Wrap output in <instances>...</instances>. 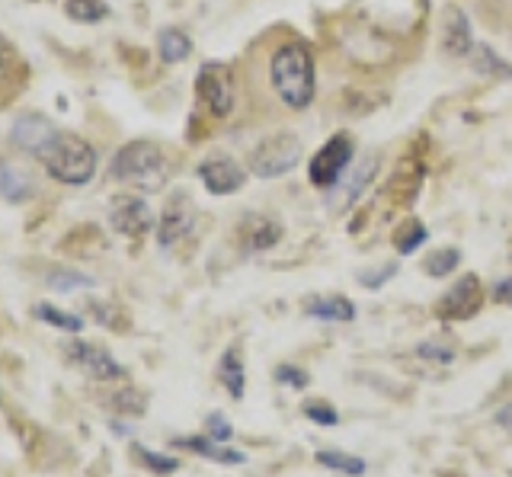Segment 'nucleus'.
<instances>
[{"mask_svg": "<svg viewBox=\"0 0 512 477\" xmlns=\"http://www.w3.org/2000/svg\"><path fill=\"white\" fill-rule=\"evenodd\" d=\"M157 52H160V61H167V65H180V61H186L192 52V39L183 33V29L167 26L164 33L157 36Z\"/></svg>", "mask_w": 512, "mask_h": 477, "instance_id": "obj_20", "label": "nucleus"}, {"mask_svg": "<svg viewBox=\"0 0 512 477\" xmlns=\"http://www.w3.org/2000/svg\"><path fill=\"white\" fill-rule=\"evenodd\" d=\"M308 311L311 317H320V321H333V324H346L356 317V305L346 298V295H324V298H314L308 301Z\"/></svg>", "mask_w": 512, "mask_h": 477, "instance_id": "obj_17", "label": "nucleus"}, {"mask_svg": "<svg viewBox=\"0 0 512 477\" xmlns=\"http://www.w3.org/2000/svg\"><path fill=\"white\" fill-rule=\"evenodd\" d=\"M493 301H500V305H509L512 308V276L496 285V289H493Z\"/></svg>", "mask_w": 512, "mask_h": 477, "instance_id": "obj_34", "label": "nucleus"}, {"mask_svg": "<svg viewBox=\"0 0 512 477\" xmlns=\"http://www.w3.org/2000/svg\"><path fill=\"white\" fill-rule=\"evenodd\" d=\"M48 285L58 289V292H74V289H90L93 279L80 276V273H71V269H58V273L48 276Z\"/></svg>", "mask_w": 512, "mask_h": 477, "instance_id": "obj_30", "label": "nucleus"}, {"mask_svg": "<svg viewBox=\"0 0 512 477\" xmlns=\"http://www.w3.org/2000/svg\"><path fill=\"white\" fill-rule=\"evenodd\" d=\"M32 196L29 173L13 167L10 161H0V199L4 202H26Z\"/></svg>", "mask_w": 512, "mask_h": 477, "instance_id": "obj_19", "label": "nucleus"}, {"mask_svg": "<svg viewBox=\"0 0 512 477\" xmlns=\"http://www.w3.org/2000/svg\"><path fill=\"white\" fill-rule=\"evenodd\" d=\"M480 308H484V285H480L477 273H468L439 298L436 317L439 321H468Z\"/></svg>", "mask_w": 512, "mask_h": 477, "instance_id": "obj_7", "label": "nucleus"}, {"mask_svg": "<svg viewBox=\"0 0 512 477\" xmlns=\"http://www.w3.org/2000/svg\"><path fill=\"white\" fill-rule=\"evenodd\" d=\"M109 225L112 231H119L125 237H141L154 228V212L148 209V202L141 196H116L109 202Z\"/></svg>", "mask_w": 512, "mask_h": 477, "instance_id": "obj_8", "label": "nucleus"}, {"mask_svg": "<svg viewBox=\"0 0 512 477\" xmlns=\"http://www.w3.org/2000/svg\"><path fill=\"white\" fill-rule=\"evenodd\" d=\"M471 61H474V71L477 74L506 77V81H512V65H509V61H503L493 49H487V45H477V49L471 52Z\"/></svg>", "mask_w": 512, "mask_h": 477, "instance_id": "obj_22", "label": "nucleus"}, {"mask_svg": "<svg viewBox=\"0 0 512 477\" xmlns=\"http://www.w3.org/2000/svg\"><path fill=\"white\" fill-rule=\"evenodd\" d=\"M68 356L84 369L90 378L96 381H116V378H125V369L112 359L106 349L93 346V343H84V340H74L68 343Z\"/></svg>", "mask_w": 512, "mask_h": 477, "instance_id": "obj_12", "label": "nucleus"}, {"mask_svg": "<svg viewBox=\"0 0 512 477\" xmlns=\"http://www.w3.org/2000/svg\"><path fill=\"white\" fill-rule=\"evenodd\" d=\"M496 423H500V426L506 429V433H512V404L496 413Z\"/></svg>", "mask_w": 512, "mask_h": 477, "instance_id": "obj_35", "label": "nucleus"}, {"mask_svg": "<svg viewBox=\"0 0 512 477\" xmlns=\"http://www.w3.org/2000/svg\"><path fill=\"white\" fill-rule=\"evenodd\" d=\"M442 49L452 58H468L477 49L474 36H471L468 13L458 10V7H448L445 17H442Z\"/></svg>", "mask_w": 512, "mask_h": 477, "instance_id": "obj_13", "label": "nucleus"}, {"mask_svg": "<svg viewBox=\"0 0 512 477\" xmlns=\"http://www.w3.org/2000/svg\"><path fill=\"white\" fill-rule=\"evenodd\" d=\"M276 381L279 385H292V388H308L311 385V378H308V372L304 369H298V365H279L276 369Z\"/></svg>", "mask_w": 512, "mask_h": 477, "instance_id": "obj_31", "label": "nucleus"}, {"mask_svg": "<svg viewBox=\"0 0 512 477\" xmlns=\"http://www.w3.org/2000/svg\"><path fill=\"white\" fill-rule=\"evenodd\" d=\"M192 221H196V212H192V202L176 193L167 205L164 212H160V221H157V244L160 247H176L183 241V237L192 231Z\"/></svg>", "mask_w": 512, "mask_h": 477, "instance_id": "obj_11", "label": "nucleus"}, {"mask_svg": "<svg viewBox=\"0 0 512 477\" xmlns=\"http://www.w3.org/2000/svg\"><path fill=\"white\" fill-rule=\"evenodd\" d=\"M304 417L308 420H314V423H320V426H336L340 423V413L333 410V404L330 401H324V397H314V401H304Z\"/></svg>", "mask_w": 512, "mask_h": 477, "instance_id": "obj_29", "label": "nucleus"}, {"mask_svg": "<svg viewBox=\"0 0 512 477\" xmlns=\"http://www.w3.org/2000/svg\"><path fill=\"white\" fill-rule=\"evenodd\" d=\"M112 180L128 183L141 193H160L170 180V161L154 141H128L109 164Z\"/></svg>", "mask_w": 512, "mask_h": 477, "instance_id": "obj_2", "label": "nucleus"}, {"mask_svg": "<svg viewBox=\"0 0 512 477\" xmlns=\"http://www.w3.org/2000/svg\"><path fill=\"white\" fill-rule=\"evenodd\" d=\"M208 429H212V439H218V442H228L231 439V426L224 423L218 413H212V417H208Z\"/></svg>", "mask_w": 512, "mask_h": 477, "instance_id": "obj_33", "label": "nucleus"}, {"mask_svg": "<svg viewBox=\"0 0 512 477\" xmlns=\"http://www.w3.org/2000/svg\"><path fill=\"white\" fill-rule=\"evenodd\" d=\"M196 93H199V103L212 113L215 119H224L234 113V103H237V90H234V74L228 65L221 61H208V65L199 68L196 77Z\"/></svg>", "mask_w": 512, "mask_h": 477, "instance_id": "obj_5", "label": "nucleus"}, {"mask_svg": "<svg viewBox=\"0 0 512 477\" xmlns=\"http://www.w3.org/2000/svg\"><path fill=\"white\" fill-rule=\"evenodd\" d=\"M423 177V167H413V164H400V170L394 173V180L388 183V199L394 205H410L416 199V193H420V180Z\"/></svg>", "mask_w": 512, "mask_h": 477, "instance_id": "obj_16", "label": "nucleus"}, {"mask_svg": "<svg viewBox=\"0 0 512 477\" xmlns=\"http://www.w3.org/2000/svg\"><path fill=\"white\" fill-rule=\"evenodd\" d=\"M176 445H183V449L199 452V455L212 458V461H221V465H240V461H244V455L234 452V449H221L218 439H212V436H189V439H176Z\"/></svg>", "mask_w": 512, "mask_h": 477, "instance_id": "obj_21", "label": "nucleus"}, {"mask_svg": "<svg viewBox=\"0 0 512 477\" xmlns=\"http://www.w3.org/2000/svg\"><path fill=\"white\" fill-rule=\"evenodd\" d=\"M349 164H352V138L349 135H333L311 157L308 180L317 189H330V186L340 183V177L346 173Z\"/></svg>", "mask_w": 512, "mask_h": 477, "instance_id": "obj_6", "label": "nucleus"}, {"mask_svg": "<svg viewBox=\"0 0 512 477\" xmlns=\"http://www.w3.org/2000/svg\"><path fill=\"white\" fill-rule=\"evenodd\" d=\"M42 164L52 177L64 186H87L96 173V151L87 138L71 135V132H61L52 148L42 154Z\"/></svg>", "mask_w": 512, "mask_h": 477, "instance_id": "obj_3", "label": "nucleus"}, {"mask_svg": "<svg viewBox=\"0 0 512 477\" xmlns=\"http://www.w3.org/2000/svg\"><path fill=\"white\" fill-rule=\"evenodd\" d=\"M218 381L224 385V391H228L231 397H244V385H247V372H244V359H240V349L231 346L228 353L221 356L218 362Z\"/></svg>", "mask_w": 512, "mask_h": 477, "instance_id": "obj_18", "label": "nucleus"}, {"mask_svg": "<svg viewBox=\"0 0 512 477\" xmlns=\"http://www.w3.org/2000/svg\"><path fill=\"white\" fill-rule=\"evenodd\" d=\"M199 180L205 183V189L212 196H231L247 183V173L234 161V157L212 154V157H205V161L199 164Z\"/></svg>", "mask_w": 512, "mask_h": 477, "instance_id": "obj_10", "label": "nucleus"}, {"mask_svg": "<svg viewBox=\"0 0 512 477\" xmlns=\"http://www.w3.org/2000/svg\"><path fill=\"white\" fill-rule=\"evenodd\" d=\"M58 125L52 119H45L39 113H26L13 122V129H10V141H13V148H20L26 154H36L42 157L48 148H52V141L58 138Z\"/></svg>", "mask_w": 512, "mask_h": 477, "instance_id": "obj_9", "label": "nucleus"}, {"mask_svg": "<svg viewBox=\"0 0 512 477\" xmlns=\"http://www.w3.org/2000/svg\"><path fill=\"white\" fill-rule=\"evenodd\" d=\"M240 237H244L247 250L260 253V250H269L282 241V225L269 215H247L244 225H240Z\"/></svg>", "mask_w": 512, "mask_h": 477, "instance_id": "obj_14", "label": "nucleus"}, {"mask_svg": "<svg viewBox=\"0 0 512 477\" xmlns=\"http://www.w3.org/2000/svg\"><path fill=\"white\" fill-rule=\"evenodd\" d=\"M132 452H135V458L141 461L144 468L154 471V474H160V477H167V474H173V471H180V461H176V458L157 455V452H151V449H144V445H132Z\"/></svg>", "mask_w": 512, "mask_h": 477, "instance_id": "obj_28", "label": "nucleus"}, {"mask_svg": "<svg viewBox=\"0 0 512 477\" xmlns=\"http://www.w3.org/2000/svg\"><path fill=\"white\" fill-rule=\"evenodd\" d=\"M23 81H26V68L20 65V58H16V49L7 39H0V106L20 90Z\"/></svg>", "mask_w": 512, "mask_h": 477, "instance_id": "obj_15", "label": "nucleus"}, {"mask_svg": "<svg viewBox=\"0 0 512 477\" xmlns=\"http://www.w3.org/2000/svg\"><path fill=\"white\" fill-rule=\"evenodd\" d=\"M64 13L77 23H100L109 17V7L103 0H68V4H64Z\"/></svg>", "mask_w": 512, "mask_h": 477, "instance_id": "obj_26", "label": "nucleus"}, {"mask_svg": "<svg viewBox=\"0 0 512 477\" xmlns=\"http://www.w3.org/2000/svg\"><path fill=\"white\" fill-rule=\"evenodd\" d=\"M301 154L304 151H301L298 135H288V132L269 135L250 151V173H256L260 180H276L282 173L298 167Z\"/></svg>", "mask_w": 512, "mask_h": 477, "instance_id": "obj_4", "label": "nucleus"}, {"mask_svg": "<svg viewBox=\"0 0 512 477\" xmlns=\"http://www.w3.org/2000/svg\"><path fill=\"white\" fill-rule=\"evenodd\" d=\"M317 465H324L330 471H340L346 477H362L365 474V461L356 455H346V452H317Z\"/></svg>", "mask_w": 512, "mask_h": 477, "instance_id": "obj_25", "label": "nucleus"}, {"mask_svg": "<svg viewBox=\"0 0 512 477\" xmlns=\"http://www.w3.org/2000/svg\"><path fill=\"white\" fill-rule=\"evenodd\" d=\"M32 314L39 317L42 324H52V327H58V330H68V333H80L84 330V317H77V314H64V311H58V308H52V305H36L32 308Z\"/></svg>", "mask_w": 512, "mask_h": 477, "instance_id": "obj_27", "label": "nucleus"}, {"mask_svg": "<svg viewBox=\"0 0 512 477\" xmlns=\"http://www.w3.org/2000/svg\"><path fill=\"white\" fill-rule=\"evenodd\" d=\"M420 356L429 359V362H445V365H448V362L455 359V349H452V346H442V343L436 340V343H423V346H420Z\"/></svg>", "mask_w": 512, "mask_h": 477, "instance_id": "obj_32", "label": "nucleus"}, {"mask_svg": "<svg viewBox=\"0 0 512 477\" xmlns=\"http://www.w3.org/2000/svg\"><path fill=\"white\" fill-rule=\"evenodd\" d=\"M269 81L288 109H308L317 93L314 55L304 42H285L269 58Z\"/></svg>", "mask_w": 512, "mask_h": 477, "instance_id": "obj_1", "label": "nucleus"}, {"mask_svg": "<svg viewBox=\"0 0 512 477\" xmlns=\"http://www.w3.org/2000/svg\"><path fill=\"white\" fill-rule=\"evenodd\" d=\"M461 263V250L458 247H442V250H432L429 257L423 260L426 276L432 279H442V276H452Z\"/></svg>", "mask_w": 512, "mask_h": 477, "instance_id": "obj_23", "label": "nucleus"}, {"mask_svg": "<svg viewBox=\"0 0 512 477\" xmlns=\"http://www.w3.org/2000/svg\"><path fill=\"white\" fill-rule=\"evenodd\" d=\"M426 237H429V231H426L423 221L410 218V221H404V225H400V228L391 234V241H394L397 253H413L420 244H426Z\"/></svg>", "mask_w": 512, "mask_h": 477, "instance_id": "obj_24", "label": "nucleus"}]
</instances>
